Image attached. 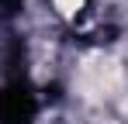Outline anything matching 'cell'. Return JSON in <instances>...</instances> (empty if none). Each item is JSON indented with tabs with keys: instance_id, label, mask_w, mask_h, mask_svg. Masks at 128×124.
<instances>
[{
	"instance_id": "cell-1",
	"label": "cell",
	"mask_w": 128,
	"mask_h": 124,
	"mask_svg": "<svg viewBox=\"0 0 128 124\" xmlns=\"http://www.w3.org/2000/svg\"><path fill=\"white\" fill-rule=\"evenodd\" d=\"M118 83V65L111 59H94L90 65H83V86L90 93H104Z\"/></svg>"
},
{
	"instance_id": "cell-2",
	"label": "cell",
	"mask_w": 128,
	"mask_h": 124,
	"mask_svg": "<svg viewBox=\"0 0 128 124\" xmlns=\"http://www.w3.org/2000/svg\"><path fill=\"white\" fill-rule=\"evenodd\" d=\"M80 7H83V0H56V10L66 14V17H69V14H76Z\"/></svg>"
}]
</instances>
